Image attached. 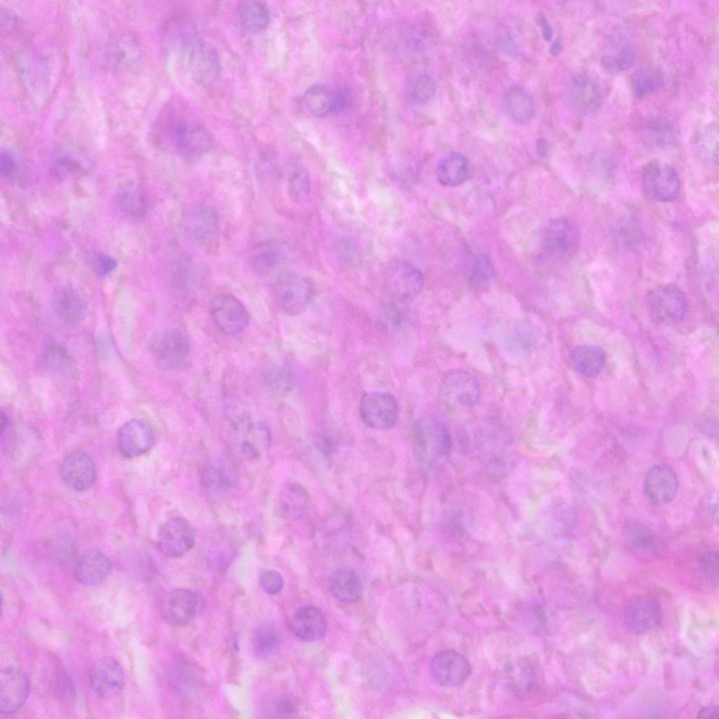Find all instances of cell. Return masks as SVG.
I'll list each match as a JSON object with an SVG mask.
<instances>
[{
	"instance_id": "cell-6",
	"label": "cell",
	"mask_w": 719,
	"mask_h": 719,
	"mask_svg": "<svg viewBox=\"0 0 719 719\" xmlns=\"http://www.w3.org/2000/svg\"><path fill=\"white\" fill-rule=\"evenodd\" d=\"M649 308L653 319L664 324L675 323L684 318L687 302L682 291L676 285H659L649 293Z\"/></svg>"
},
{
	"instance_id": "cell-52",
	"label": "cell",
	"mask_w": 719,
	"mask_h": 719,
	"mask_svg": "<svg viewBox=\"0 0 719 719\" xmlns=\"http://www.w3.org/2000/svg\"><path fill=\"white\" fill-rule=\"evenodd\" d=\"M698 717L703 718H718V709L717 707L714 706L704 707L699 712Z\"/></svg>"
},
{
	"instance_id": "cell-19",
	"label": "cell",
	"mask_w": 719,
	"mask_h": 719,
	"mask_svg": "<svg viewBox=\"0 0 719 719\" xmlns=\"http://www.w3.org/2000/svg\"><path fill=\"white\" fill-rule=\"evenodd\" d=\"M442 388L449 399L463 407L474 406L480 397L479 382L466 370L456 369L448 371L444 376Z\"/></svg>"
},
{
	"instance_id": "cell-49",
	"label": "cell",
	"mask_w": 719,
	"mask_h": 719,
	"mask_svg": "<svg viewBox=\"0 0 719 719\" xmlns=\"http://www.w3.org/2000/svg\"><path fill=\"white\" fill-rule=\"evenodd\" d=\"M616 71H624L631 67L635 60L633 51L625 48L621 51L617 58L613 57Z\"/></svg>"
},
{
	"instance_id": "cell-12",
	"label": "cell",
	"mask_w": 719,
	"mask_h": 719,
	"mask_svg": "<svg viewBox=\"0 0 719 719\" xmlns=\"http://www.w3.org/2000/svg\"><path fill=\"white\" fill-rule=\"evenodd\" d=\"M385 282L392 296L400 301H407L416 296L421 290L423 276L411 263L397 260L388 267Z\"/></svg>"
},
{
	"instance_id": "cell-4",
	"label": "cell",
	"mask_w": 719,
	"mask_h": 719,
	"mask_svg": "<svg viewBox=\"0 0 719 719\" xmlns=\"http://www.w3.org/2000/svg\"><path fill=\"white\" fill-rule=\"evenodd\" d=\"M274 299L285 313L297 315L301 312L313 295V286L305 275L295 271L281 272L272 283Z\"/></svg>"
},
{
	"instance_id": "cell-14",
	"label": "cell",
	"mask_w": 719,
	"mask_h": 719,
	"mask_svg": "<svg viewBox=\"0 0 719 719\" xmlns=\"http://www.w3.org/2000/svg\"><path fill=\"white\" fill-rule=\"evenodd\" d=\"M678 481L675 471L668 465L660 463L647 473L643 489L648 500L654 505L669 503L676 495Z\"/></svg>"
},
{
	"instance_id": "cell-30",
	"label": "cell",
	"mask_w": 719,
	"mask_h": 719,
	"mask_svg": "<svg viewBox=\"0 0 719 719\" xmlns=\"http://www.w3.org/2000/svg\"><path fill=\"white\" fill-rule=\"evenodd\" d=\"M468 173V160L459 152H451L442 157L436 169L438 181L447 187H455L463 183L467 179Z\"/></svg>"
},
{
	"instance_id": "cell-36",
	"label": "cell",
	"mask_w": 719,
	"mask_h": 719,
	"mask_svg": "<svg viewBox=\"0 0 719 719\" xmlns=\"http://www.w3.org/2000/svg\"><path fill=\"white\" fill-rule=\"evenodd\" d=\"M308 501V493L301 484L289 483L284 487L280 493L281 513L286 518L298 517L305 510Z\"/></svg>"
},
{
	"instance_id": "cell-3",
	"label": "cell",
	"mask_w": 719,
	"mask_h": 719,
	"mask_svg": "<svg viewBox=\"0 0 719 719\" xmlns=\"http://www.w3.org/2000/svg\"><path fill=\"white\" fill-rule=\"evenodd\" d=\"M165 117L159 123L160 132H166L172 138L178 152L185 158L197 159L209 152L213 146L211 133L203 126Z\"/></svg>"
},
{
	"instance_id": "cell-7",
	"label": "cell",
	"mask_w": 719,
	"mask_h": 719,
	"mask_svg": "<svg viewBox=\"0 0 719 719\" xmlns=\"http://www.w3.org/2000/svg\"><path fill=\"white\" fill-rule=\"evenodd\" d=\"M161 608L166 622L173 626H183L190 623L203 611L204 600L197 591L175 589L166 595Z\"/></svg>"
},
{
	"instance_id": "cell-10",
	"label": "cell",
	"mask_w": 719,
	"mask_h": 719,
	"mask_svg": "<svg viewBox=\"0 0 719 719\" xmlns=\"http://www.w3.org/2000/svg\"><path fill=\"white\" fill-rule=\"evenodd\" d=\"M429 670L433 680L444 687H455L464 682L471 673L466 657L454 650H443L431 659Z\"/></svg>"
},
{
	"instance_id": "cell-21",
	"label": "cell",
	"mask_w": 719,
	"mask_h": 719,
	"mask_svg": "<svg viewBox=\"0 0 719 719\" xmlns=\"http://www.w3.org/2000/svg\"><path fill=\"white\" fill-rule=\"evenodd\" d=\"M184 228L187 237L194 242L204 244L212 240L219 228L218 216L212 207L199 205L187 214Z\"/></svg>"
},
{
	"instance_id": "cell-11",
	"label": "cell",
	"mask_w": 719,
	"mask_h": 719,
	"mask_svg": "<svg viewBox=\"0 0 719 719\" xmlns=\"http://www.w3.org/2000/svg\"><path fill=\"white\" fill-rule=\"evenodd\" d=\"M194 529L182 517H173L161 527L157 536V546L161 553L169 558H178L188 552L194 545Z\"/></svg>"
},
{
	"instance_id": "cell-31",
	"label": "cell",
	"mask_w": 719,
	"mask_h": 719,
	"mask_svg": "<svg viewBox=\"0 0 719 719\" xmlns=\"http://www.w3.org/2000/svg\"><path fill=\"white\" fill-rule=\"evenodd\" d=\"M201 482L207 492L217 496L230 491L235 484V477L225 463L215 461L203 468Z\"/></svg>"
},
{
	"instance_id": "cell-16",
	"label": "cell",
	"mask_w": 719,
	"mask_h": 719,
	"mask_svg": "<svg viewBox=\"0 0 719 719\" xmlns=\"http://www.w3.org/2000/svg\"><path fill=\"white\" fill-rule=\"evenodd\" d=\"M60 475L67 487L74 491L84 492L93 484L96 468L88 454L76 451L69 454L62 462Z\"/></svg>"
},
{
	"instance_id": "cell-33",
	"label": "cell",
	"mask_w": 719,
	"mask_h": 719,
	"mask_svg": "<svg viewBox=\"0 0 719 719\" xmlns=\"http://www.w3.org/2000/svg\"><path fill=\"white\" fill-rule=\"evenodd\" d=\"M237 13L242 26L252 32L265 29L270 21L266 5L260 1H244L237 5Z\"/></svg>"
},
{
	"instance_id": "cell-34",
	"label": "cell",
	"mask_w": 719,
	"mask_h": 719,
	"mask_svg": "<svg viewBox=\"0 0 719 719\" xmlns=\"http://www.w3.org/2000/svg\"><path fill=\"white\" fill-rule=\"evenodd\" d=\"M624 538L627 546L640 554L650 553L657 544L654 531L637 521H631L624 526Z\"/></svg>"
},
{
	"instance_id": "cell-5",
	"label": "cell",
	"mask_w": 719,
	"mask_h": 719,
	"mask_svg": "<svg viewBox=\"0 0 719 719\" xmlns=\"http://www.w3.org/2000/svg\"><path fill=\"white\" fill-rule=\"evenodd\" d=\"M398 404L395 397L385 391H370L364 394L360 403V414L364 423L376 430L392 428L398 418Z\"/></svg>"
},
{
	"instance_id": "cell-29",
	"label": "cell",
	"mask_w": 719,
	"mask_h": 719,
	"mask_svg": "<svg viewBox=\"0 0 719 719\" xmlns=\"http://www.w3.org/2000/svg\"><path fill=\"white\" fill-rule=\"evenodd\" d=\"M286 248L276 242H266L256 246L250 253L251 267L260 273H268L279 267L286 260Z\"/></svg>"
},
{
	"instance_id": "cell-1",
	"label": "cell",
	"mask_w": 719,
	"mask_h": 719,
	"mask_svg": "<svg viewBox=\"0 0 719 719\" xmlns=\"http://www.w3.org/2000/svg\"><path fill=\"white\" fill-rule=\"evenodd\" d=\"M226 437L235 454L246 461L259 458L271 444V433L268 426L250 418H240L232 422Z\"/></svg>"
},
{
	"instance_id": "cell-45",
	"label": "cell",
	"mask_w": 719,
	"mask_h": 719,
	"mask_svg": "<svg viewBox=\"0 0 719 719\" xmlns=\"http://www.w3.org/2000/svg\"><path fill=\"white\" fill-rule=\"evenodd\" d=\"M701 567L706 579L712 583L717 584L718 581V555L716 552H709L701 560Z\"/></svg>"
},
{
	"instance_id": "cell-38",
	"label": "cell",
	"mask_w": 719,
	"mask_h": 719,
	"mask_svg": "<svg viewBox=\"0 0 719 719\" xmlns=\"http://www.w3.org/2000/svg\"><path fill=\"white\" fill-rule=\"evenodd\" d=\"M280 635L273 626L268 625L258 629L253 638V646L256 654L260 657H268L275 652L279 645Z\"/></svg>"
},
{
	"instance_id": "cell-27",
	"label": "cell",
	"mask_w": 719,
	"mask_h": 719,
	"mask_svg": "<svg viewBox=\"0 0 719 719\" xmlns=\"http://www.w3.org/2000/svg\"><path fill=\"white\" fill-rule=\"evenodd\" d=\"M503 105L508 117L518 124L529 121L535 112L532 98L523 88L517 85L510 86L505 91Z\"/></svg>"
},
{
	"instance_id": "cell-48",
	"label": "cell",
	"mask_w": 719,
	"mask_h": 719,
	"mask_svg": "<svg viewBox=\"0 0 719 719\" xmlns=\"http://www.w3.org/2000/svg\"><path fill=\"white\" fill-rule=\"evenodd\" d=\"M16 170L14 157L7 151H2L0 156V171L4 177L12 176Z\"/></svg>"
},
{
	"instance_id": "cell-35",
	"label": "cell",
	"mask_w": 719,
	"mask_h": 719,
	"mask_svg": "<svg viewBox=\"0 0 719 719\" xmlns=\"http://www.w3.org/2000/svg\"><path fill=\"white\" fill-rule=\"evenodd\" d=\"M286 184L288 195L295 203L303 202L310 194V175L305 167L300 163L291 162L288 165Z\"/></svg>"
},
{
	"instance_id": "cell-20",
	"label": "cell",
	"mask_w": 719,
	"mask_h": 719,
	"mask_svg": "<svg viewBox=\"0 0 719 719\" xmlns=\"http://www.w3.org/2000/svg\"><path fill=\"white\" fill-rule=\"evenodd\" d=\"M112 564L110 558L99 550L91 549L77 560L74 576L80 583L93 586L103 583L111 574Z\"/></svg>"
},
{
	"instance_id": "cell-54",
	"label": "cell",
	"mask_w": 719,
	"mask_h": 719,
	"mask_svg": "<svg viewBox=\"0 0 719 719\" xmlns=\"http://www.w3.org/2000/svg\"><path fill=\"white\" fill-rule=\"evenodd\" d=\"M536 145L538 152H540L541 154H543L547 150V143L545 140L542 138L539 139L537 140Z\"/></svg>"
},
{
	"instance_id": "cell-39",
	"label": "cell",
	"mask_w": 719,
	"mask_h": 719,
	"mask_svg": "<svg viewBox=\"0 0 719 719\" xmlns=\"http://www.w3.org/2000/svg\"><path fill=\"white\" fill-rule=\"evenodd\" d=\"M117 202L122 211L132 216H143L147 211L146 197L138 190L130 189L121 191L117 195Z\"/></svg>"
},
{
	"instance_id": "cell-22",
	"label": "cell",
	"mask_w": 719,
	"mask_h": 719,
	"mask_svg": "<svg viewBox=\"0 0 719 719\" xmlns=\"http://www.w3.org/2000/svg\"><path fill=\"white\" fill-rule=\"evenodd\" d=\"M291 627L301 640L313 642L322 639L326 632L327 619L321 609L305 605L297 609L291 618Z\"/></svg>"
},
{
	"instance_id": "cell-50",
	"label": "cell",
	"mask_w": 719,
	"mask_h": 719,
	"mask_svg": "<svg viewBox=\"0 0 719 719\" xmlns=\"http://www.w3.org/2000/svg\"><path fill=\"white\" fill-rule=\"evenodd\" d=\"M270 708H272L273 714L277 717L286 716L293 711V706L291 701L285 697H281L274 700Z\"/></svg>"
},
{
	"instance_id": "cell-42",
	"label": "cell",
	"mask_w": 719,
	"mask_h": 719,
	"mask_svg": "<svg viewBox=\"0 0 719 719\" xmlns=\"http://www.w3.org/2000/svg\"><path fill=\"white\" fill-rule=\"evenodd\" d=\"M632 84L638 97H642L654 91L659 85V79L648 69L642 68L632 75Z\"/></svg>"
},
{
	"instance_id": "cell-46",
	"label": "cell",
	"mask_w": 719,
	"mask_h": 719,
	"mask_svg": "<svg viewBox=\"0 0 719 719\" xmlns=\"http://www.w3.org/2000/svg\"><path fill=\"white\" fill-rule=\"evenodd\" d=\"M65 354L62 348L55 345L49 347L46 352V360L48 366L56 369H62L65 365L67 367L68 358Z\"/></svg>"
},
{
	"instance_id": "cell-44",
	"label": "cell",
	"mask_w": 719,
	"mask_h": 719,
	"mask_svg": "<svg viewBox=\"0 0 719 719\" xmlns=\"http://www.w3.org/2000/svg\"><path fill=\"white\" fill-rule=\"evenodd\" d=\"M260 584L265 592L270 595H275L282 590L284 580L278 572L267 570L261 574Z\"/></svg>"
},
{
	"instance_id": "cell-40",
	"label": "cell",
	"mask_w": 719,
	"mask_h": 719,
	"mask_svg": "<svg viewBox=\"0 0 719 719\" xmlns=\"http://www.w3.org/2000/svg\"><path fill=\"white\" fill-rule=\"evenodd\" d=\"M573 92L577 102L583 107H593L598 100L597 86L586 76H578L575 78Z\"/></svg>"
},
{
	"instance_id": "cell-2",
	"label": "cell",
	"mask_w": 719,
	"mask_h": 719,
	"mask_svg": "<svg viewBox=\"0 0 719 719\" xmlns=\"http://www.w3.org/2000/svg\"><path fill=\"white\" fill-rule=\"evenodd\" d=\"M178 48L185 68L197 84L210 85L216 79L220 68V57L209 42L194 34Z\"/></svg>"
},
{
	"instance_id": "cell-26",
	"label": "cell",
	"mask_w": 719,
	"mask_h": 719,
	"mask_svg": "<svg viewBox=\"0 0 719 719\" xmlns=\"http://www.w3.org/2000/svg\"><path fill=\"white\" fill-rule=\"evenodd\" d=\"M190 345L187 337L180 331H171L164 335L157 347L161 364L166 368L178 369L187 362Z\"/></svg>"
},
{
	"instance_id": "cell-9",
	"label": "cell",
	"mask_w": 719,
	"mask_h": 719,
	"mask_svg": "<svg viewBox=\"0 0 719 719\" xmlns=\"http://www.w3.org/2000/svg\"><path fill=\"white\" fill-rule=\"evenodd\" d=\"M579 231L575 225L565 218L549 222L542 231L541 247L543 253L556 258L573 254L579 245Z\"/></svg>"
},
{
	"instance_id": "cell-23",
	"label": "cell",
	"mask_w": 719,
	"mask_h": 719,
	"mask_svg": "<svg viewBox=\"0 0 719 719\" xmlns=\"http://www.w3.org/2000/svg\"><path fill=\"white\" fill-rule=\"evenodd\" d=\"M626 622L632 632L642 634L657 628L661 623V611L656 600L640 598L628 607Z\"/></svg>"
},
{
	"instance_id": "cell-13",
	"label": "cell",
	"mask_w": 719,
	"mask_h": 719,
	"mask_svg": "<svg viewBox=\"0 0 719 719\" xmlns=\"http://www.w3.org/2000/svg\"><path fill=\"white\" fill-rule=\"evenodd\" d=\"M212 319L223 333L235 335L242 332L249 322L245 306L236 297L223 294L215 297L211 303Z\"/></svg>"
},
{
	"instance_id": "cell-51",
	"label": "cell",
	"mask_w": 719,
	"mask_h": 719,
	"mask_svg": "<svg viewBox=\"0 0 719 719\" xmlns=\"http://www.w3.org/2000/svg\"><path fill=\"white\" fill-rule=\"evenodd\" d=\"M537 23L539 25L543 38L545 41H550L553 37V30L546 16L541 13L537 16Z\"/></svg>"
},
{
	"instance_id": "cell-43",
	"label": "cell",
	"mask_w": 719,
	"mask_h": 719,
	"mask_svg": "<svg viewBox=\"0 0 719 719\" xmlns=\"http://www.w3.org/2000/svg\"><path fill=\"white\" fill-rule=\"evenodd\" d=\"M493 275V267L489 259L486 256H481L473 268L470 276L471 284L477 288L485 286Z\"/></svg>"
},
{
	"instance_id": "cell-47",
	"label": "cell",
	"mask_w": 719,
	"mask_h": 719,
	"mask_svg": "<svg viewBox=\"0 0 719 719\" xmlns=\"http://www.w3.org/2000/svg\"><path fill=\"white\" fill-rule=\"evenodd\" d=\"M116 260L112 257L105 255H97L94 258L95 271L99 276H105L115 268Z\"/></svg>"
},
{
	"instance_id": "cell-8",
	"label": "cell",
	"mask_w": 719,
	"mask_h": 719,
	"mask_svg": "<svg viewBox=\"0 0 719 719\" xmlns=\"http://www.w3.org/2000/svg\"><path fill=\"white\" fill-rule=\"evenodd\" d=\"M641 183L645 194L649 198L661 202L675 200L680 190V180L677 171L657 163H650L645 166L642 173Z\"/></svg>"
},
{
	"instance_id": "cell-37",
	"label": "cell",
	"mask_w": 719,
	"mask_h": 719,
	"mask_svg": "<svg viewBox=\"0 0 719 719\" xmlns=\"http://www.w3.org/2000/svg\"><path fill=\"white\" fill-rule=\"evenodd\" d=\"M510 686L517 695L525 696L533 689L535 683V673L527 661H519L511 664L508 670Z\"/></svg>"
},
{
	"instance_id": "cell-15",
	"label": "cell",
	"mask_w": 719,
	"mask_h": 719,
	"mask_svg": "<svg viewBox=\"0 0 719 719\" xmlns=\"http://www.w3.org/2000/svg\"><path fill=\"white\" fill-rule=\"evenodd\" d=\"M89 680L92 689L98 696L111 698L117 695L124 685L122 667L112 657H104L92 666Z\"/></svg>"
},
{
	"instance_id": "cell-18",
	"label": "cell",
	"mask_w": 719,
	"mask_h": 719,
	"mask_svg": "<svg viewBox=\"0 0 719 719\" xmlns=\"http://www.w3.org/2000/svg\"><path fill=\"white\" fill-rule=\"evenodd\" d=\"M155 435L145 422L133 419L124 424L117 434V446L121 454L128 458L136 457L148 451L154 444Z\"/></svg>"
},
{
	"instance_id": "cell-24",
	"label": "cell",
	"mask_w": 719,
	"mask_h": 719,
	"mask_svg": "<svg viewBox=\"0 0 719 719\" xmlns=\"http://www.w3.org/2000/svg\"><path fill=\"white\" fill-rule=\"evenodd\" d=\"M52 305L58 317L68 324H76L82 321L87 309L83 295L70 287L57 289L52 297Z\"/></svg>"
},
{
	"instance_id": "cell-28",
	"label": "cell",
	"mask_w": 719,
	"mask_h": 719,
	"mask_svg": "<svg viewBox=\"0 0 719 719\" xmlns=\"http://www.w3.org/2000/svg\"><path fill=\"white\" fill-rule=\"evenodd\" d=\"M571 362L574 369L587 378L597 376L602 370L606 355L600 347L591 344H583L575 347L570 354Z\"/></svg>"
},
{
	"instance_id": "cell-25",
	"label": "cell",
	"mask_w": 719,
	"mask_h": 719,
	"mask_svg": "<svg viewBox=\"0 0 719 719\" xmlns=\"http://www.w3.org/2000/svg\"><path fill=\"white\" fill-rule=\"evenodd\" d=\"M340 92L323 84L310 86L304 93L303 104L308 113L316 117H324L341 109L345 98Z\"/></svg>"
},
{
	"instance_id": "cell-53",
	"label": "cell",
	"mask_w": 719,
	"mask_h": 719,
	"mask_svg": "<svg viewBox=\"0 0 719 719\" xmlns=\"http://www.w3.org/2000/svg\"><path fill=\"white\" fill-rule=\"evenodd\" d=\"M562 49V44L560 40H555L550 45L549 51L553 55H558Z\"/></svg>"
},
{
	"instance_id": "cell-41",
	"label": "cell",
	"mask_w": 719,
	"mask_h": 719,
	"mask_svg": "<svg viewBox=\"0 0 719 719\" xmlns=\"http://www.w3.org/2000/svg\"><path fill=\"white\" fill-rule=\"evenodd\" d=\"M435 92L436 84L434 79L427 74H422L414 80L410 95L414 103L423 105L431 100Z\"/></svg>"
},
{
	"instance_id": "cell-32",
	"label": "cell",
	"mask_w": 719,
	"mask_h": 719,
	"mask_svg": "<svg viewBox=\"0 0 719 719\" xmlns=\"http://www.w3.org/2000/svg\"><path fill=\"white\" fill-rule=\"evenodd\" d=\"M329 589L334 598L343 602L357 601L362 595V584L352 571L341 569L334 572L329 579Z\"/></svg>"
},
{
	"instance_id": "cell-17",
	"label": "cell",
	"mask_w": 719,
	"mask_h": 719,
	"mask_svg": "<svg viewBox=\"0 0 719 719\" xmlns=\"http://www.w3.org/2000/svg\"><path fill=\"white\" fill-rule=\"evenodd\" d=\"M29 685L25 675L15 668L0 672V711L8 715L18 711L25 702Z\"/></svg>"
}]
</instances>
